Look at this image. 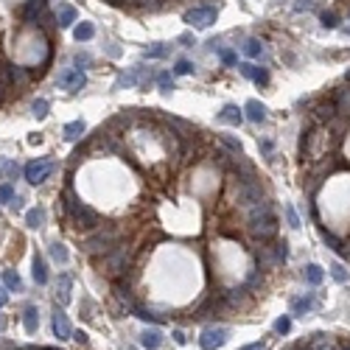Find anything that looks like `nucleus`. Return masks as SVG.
<instances>
[{"label":"nucleus","mask_w":350,"mask_h":350,"mask_svg":"<svg viewBox=\"0 0 350 350\" xmlns=\"http://www.w3.org/2000/svg\"><path fill=\"white\" fill-rule=\"evenodd\" d=\"M244 213H247V227H249L255 241L266 244V241H272V238L278 236V216H275V207H272L269 196L255 202V205Z\"/></svg>","instance_id":"nucleus-1"},{"label":"nucleus","mask_w":350,"mask_h":350,"mask_svg":"<svg viewBox=\"0 0 350 350\" xmlns=\"http://www.w3.org/2000/svg\"><path fill=\"white\" fill-rule=\"evenodd\" d=\"M62 210H65V218L73 224V227H79V230H96L98 227V216L70 191V188H67L65 196H62Z\"/></svg>","instance_id":"nucleus-2"},{"label":"nucleus","mask_w":350,"mask_h":350,"mask_svg":"<svg viewBox=\"0 0 350 350\" xmlns=\"http://www.w3.org/2000/svg\"><path fill=\"white\" fill-rule=\"evenodd\" d=\"M81 247L90 255H109L115 247H118V230L115 227H96L90 230V236L84 238Z\"/></svg>","instance_id":"nucleus-3"},{"label":"nucleus","mask_w":350,"mask_h":350,"mask_svg":"<svg viewBox=\"0 0 350 350\" xmlns=\"http://www.w3.org/2000/svg\"><path fill=\"white\" fill-rule=\"evenodd\" d=\"M182 20H185L188 25H193V28H210V25L218 20V6H213V3H199V6L188 9Z\"/></svg>","instance_id":"nucleus-4"},{"label":"nucleus","mask_w":350,"mask_h":350,"mask_svg":"<svg viewBox=\"0 0 350 350\" xmlns=\"http://www.w3.org/2000/svg\"><path fill=\"white\" fill-rule=\"evenodd\" d=\"M56 171V163L51 157H39V160H31L28 165H25V180L31 182V185H42L45 180H48L51 174Z\"/></svg>","instance_id":"nucleus-5"},{"label":"nucleus","mask_w":350,"mask_h":350,"mask_svg":"<svg viewBox=\"0 0 350 350\" xmlns=\"http://www.w3.org/2000/svg\"><path fill=\"white\" fill-rule=\"evenodd\" d=\"M56 84L62 87L65 93H81L87 84V76L81 67H65V70L56 76Z\"/></svg>","instance_id":"nucleus-6"},{"label":"nucleus","mask_w":350,"mask_h":350,"mask_svg":"<svg viewBox=\"0 0 350 350\" xmlns=\"http://www.w3.org/2000/svg\"><path fill=\"white\" fill-rule=\"evenodd\" d=\"M227 339H230L227 328H205L202 336H199V347L202 350H218V347L227 344Z\"/></svg>","instance_id":"nucleus-7"},{"label":"nucleus","mask_w":350,"mask_h":350,"mask_svg":"<svg viewBox=\"0 0 350 350\" xmlns=\"http://www.w3.org/2000/svg\"><path fill=\"white\" fill-rule=\"evenodd\" d=\"M51 325H54V333L59 339H73V325H70V320H67V314H62L59 308H56V314H54V320H51Z\"/></svg>","instance_id":"nucleus-8"},{"label":"nucleus","mask_w":350,"mask_h":350,"mask_svg":"<svg viewBox=\"0 0 350 350\" xmlns=\"http://www.w3.org/2000/svg\"><path fill=\"white\" fill-rule=\"evenodd\" d=\"M222 123H230V126H238V123L244 121V109H238L236 104H224L222 107V112L216 115Z\"/></svg>","instance_id":"nucleus-9"},{"label":"nucleus","mask_w":350,"mask_h":350,"mask_svg":"<svg viewBox=\"0 0 350 350\" xmlns=\"http://www.w3.org/2000/svg\"><path fill=\"white\" fill-rule=\"evenodd\" d=\"M244 118H247V121H252V123H264L266 121V107L252 98V101L244 104Z\"/></svg>","instance_id":"nucleus-10"},{"label":"nucleus","mask_w":350,"mask_h":350,"mask_svg":"<svg viewBox=\"0 0 350 350\" xmlns=\"http://www.w3.org/2000/svg\"><path fill=\"white\" fill-rule=\"evenodd\" d=\"M314 308H317V297L314 294H305V297L291 300V314L294 317H305L308 311H314Z\"/></svg>","instance_id":"nucleus-11"},{"label":"nucleus","mask_w":350,"mask_h":350,"mask_svg":"<svg viewBox=\"0 0 350 350\" xmlns=\"http://www.w3.org/2000/svg\"><path fill=\"white\" fill-rule=\"evenodd\" d=\"M84 132H87L84 121H70V123H65V129H62V138H65L67 143H76Z\"/></svg>","instance_id":"nucleus-12"},{"label":"nucleus","mask_w":350,"mask_h":350,"mask_svg":"<svg viewBox=\"0 0 350 350\" xmlns=\"http://www.w3.org/2000/svg\"><path fill=\"white\" fill-rule=\"evenodd\" d=\"M320 236H322V241H325V244H328V247H331V249H333V252H336V255H344V258H347V255H350V249H344V244L339 241L336 236H333L331 230L320 227Z\"/></svg>","instance_id":"nucleus-13"},{"label":"nucleus","mask_w":350,"mask_h":350,"mask_svg":"<svg viewBox=\"0 0 350 350\" xmlns=\"http://www.w3.org/2000/svg\"><path fill=\"white\" fill-rule=\"evenodd\" d=\"M70 286H73V278L70 275H62L59 283H56V300H59V305L70 302Z\"/></svg>","instance_id":"nucleus-14"},{"label":"nucleus","mask_w":350,"mask_h":350,"mask_svg":"<svg viewBox=\"0 0 350 350\" xmlns=\"http://www.w3.org/2000/svg\"><path fill=\"white\" fill-rule=\"evenodd\" d=\"M140 344H143L146 350H157L160 344H163V333H160L157 328H151V331H143V336H140Z\"/></svg>","instance_id":"nucleus-15"},{"label":"nucleus","mask_w":350,"mask_h":350,"mask_svg":"<svg viewBox=\"0 0 350 350\" xmlns=\"http://www.w3.org/2000/svg\"><path fill=\"white\" fill-rule=\"evenodd\" d=\"M34 280H36V286H45L48 283V266H45V260H42V255H34Z\"/></svg>","instance_id":"nucleus-16"},{"label":"nucleus","mask_w":350,"mask_h":350,"mask_svg":"<svg viewBox=\"0 0 350 350\" xmlns=\"http://www.w3.org/2000/svg\"><path fill=\"white\" fill-rule=\"evenodd\" d=\"M73 36H76V42H90L93 36H96V25L93 23H79L76 31H73Z\"/></svg>","instance_id":"nucleus-17"},{"label":"nucleus","mask_w":350,"mask_h":350,"mask_svg":"<svg viewBox=\"0 0 350 350\" xmlns=\"http://www.w3.org/2000/svg\"><path fill=\"white\" fill-rule=\"evenodd\" d=\"M25 224L28 227H42L45 224V207H31V210H25Z\"/></svg>","instance_id":"nucleus-18"},{"label":"nucleus","mask_w":350,"mask_h":350,"mask_svg":"<svg viewBox=\"0 0 350 350\" xmlns=\"http://www.w3.org/2000/svg\"><path fill=\"white\" fill-rule=\"evenodd\" d=\"M322 278H325L322 266H317V264H308V266H305V283H308V286H320Z\"/></svg>","instance_id":"nucleus-19"},{"label":"nucleus","mask_w":350,"mask_h":350,"mask_svg":"<svg viewBox=\"0 0 350 350\" xmlns=\"http://www.w3.org/2000/svg\"><path fill=\"white\" fill-rule=\"evenodd\" d=\"M168 45L165 42H154V45H149V48L143 51V56L146 59H165V56H168Z\"/></svg>","instance_id":"nucleus-20"},{"label":"nucleus","mask_w":350,"mask_h":350,"mask_svg":"<svg viewBox=\"0 0 350 350\" xmlns=\"http://www.w3.org/2000/svg\"><path fill=\"white\" fill-rule=\"evenodd\" d=\"M3 286L12 291H23V280H20V275L14 269H3Z\"/></svg>","instance_id":"nucleus-21"},{"label":"nucleus","mask_w":350,"mask_h":350,"mask_svg":"<svg viewBox=\"0 0 350 350\" xmlns=\"http://www.w3.org/2000/svg\"><path fill=\"white\" fill-rule=\"evenodd\" d=\"M157 90L163 93L165 98L174 93V79H171V73L168 70H163V73H157Z\"/></svg>","instance_id":"nucleus-22"},{"label":"nucleus","mask_w":350,"mask_h":350,"mask_svg":"<svg viewBox=\"0 0 350 350\" xmlns=\"http://www.w3.org/2000/svg\"><path fill=\"white\" fill-rule=\"evenodd\" d=\"M244 54L249 56V59H258L260 54H264V45H260V39H255V36H249V39H244Z\"/></svg>","instance_id":"nucleus-23"},{"label":"nucleus","mask_w":350,"mask_h":350,"mask_svg":"<svg viewBox=\"0 0 350 350\" xmlns=\"http://www.w3.org/2000/svg\"><path fill=\"white\" fill-rule=\"evenodd\" d=\"M76 23V9L73 6H62L59 9V28H70Z\"/></svg>","instance_id":"nucleus-24"},{"label":"nucleus","mask_w":350,"mask_h":350,"mask_svg":"<svg viewBox=\"0 0 350 350\" xmlns=\"http://www.w3.org/2000/svg\"><path fill=\"white\" fill-rule=\"evenodd\" d=\"M23 325L28 333L36 331V325H39V314H36V308H25V314H23Z\"/></svg>","instance_id":"nucleus-25"},{"label":"nucleus","mask_w":350,"mask_h":350,"mask_svg":"<svg viewBox=\"0 0 350 350\" xmlns=\"http://www.w3.org/2000/svg\"><path fill=\"white\" fill-rule=\"evenodd\" d=\"M51 255H54L56 264H67V258H70V255H67V249H65V244H59V241L51 244Z\"/></svg>","instance_id":"nucleus-26"},{"label":"nucleus","mask_w":350,"mask_h":350,"mask_svg":"<svg viewBox=\"0 0 350 350\" xmlns=\"http://www.w3.org/2000/svg\"><path fill=\"white\" fill-rule=\"evenodd\" d=\"M328 269H331V278L336 280V283H347V269H344L339 260H336V264H331Z\"/></svg>","instance_id":"nucleus-27"},{"label":"nucleus","mask_w":350,"mask_h":350,"mask_svg":"<svg viewBox=\"0 0 350 350\" xmlns=\"http://www.w3.org/2000/svg\"><path fill=\"white\" fill-rule=\"evenodd\" d=\"M31 109H34V118H39V121H42L45 115H48V109H51V104L45 101V98H36L34 104H31Z\"/></svg>","instance_id":"nucleus-28"},{"label":"nucleus","mask_w":350,"mask_h":350,"mask_svg":"<svg viewBox=\"0 0 350 350\" xmlns=\"http://www.w3.org/2000/svg\"><path fill=\"white\" fill-rule=\"evenodd\" d=\"M14 196H17V193H14V188L9 185V182H3V185H0V205H12Z\"/></svg>","instance_id":"nucleus-29"},{"label":"nucleus","mask_w":350,"mask_h":350,"mask_svg":"<svg viewBox=\"0 0 350 350\" xmlns=\"http://www.w3.org/2000/svg\"><path fill=\"white\" fill-rule=\"evenodd\" d=\"M135 317H138V320H143V322H154V325H160V322H163V317L151 314V311H146V308H135Z\"/></svg>","instance_id":"nucleus-30"},{"label":"nucleus","mask_w":350,"mask_h":350,"mask_svg":"<svg viewBox=\"0 0 350 350\" xmlns=\"http://www.w3.org/2000/svg\"><path fill=\"white\" fill-rule=\"evenodd\" d=\"M196 67H193V62H188V59H177V65H174V76H188V73H193Z\"/></svg>","instance_id":"nucleus-31"},{"label":"nucleus","mask_w":350,"mask_h":350,"mask_svg":"<svg viewBox=\"0 0 350 350\" xmlns=\"http://www.w3.org/2000/svg\"><path fill=\"white\" fill-rule=\"evenodd\" d=\"M218 138H222V143L227 146V149L233 151V154H236V157H238V154H244V146L238 143V140H233V138H230V135H218Z\"/></svg>","instance_id":"nucleus-32"},{"label":"nucleus","mask_w":350,"mask_h":350,"mask_svg":"<svg viewBox=\"0 0 350 350\" xmlns=\"http://www.w3.org/2000/svg\"><path fill=\"white\" fill-rule=\"evenodd\" d=\"M320 20H322V28H336L339 25V14L336 12H322Z\"/></svg>","instance_id":"nucleus-33"},{"label":"nucleus","mask_w":350,"mask_h":350,"mask_svg":"<svg viewBox=\"0 0 350 350\" xmlns=\"http://www.w3.org/2000/svg\"><path fill=\"white\" fill-rule=\"evenodd\" d=\"M218 59H222V65H238V54L230 48H222L218 51Z\"/></svg>","instance_id":"nucleus-34"},{"label":"nucleus","mask_w":350,"mask_h":350,"mask_svg":"<svg viewBox=\"0 0 350 350\" xmlns=\"http://www.w3.org/2000/svg\"><path fill=\"white\" fill-rule=\"evenodd\" d=\"M291 331V320L289 317H280L278 322H275V333H280V336H286V333Z\"/></svg>","instance_id":"nucleus-35"},{"label":"nucleus","mask_w":350,"mask_h":350,"mask_svg":"<svg viewBox=\"0 0 350 350\" xmlns=\"http://www.w3.org/2000/svg\"><path fill=\"white\" fill-rule=\"evenodd\" d=\"M252 81L255 84H269V73H266V67H255V73H252Z\"/></svg>","instance_id":"nucleus-36"},{"label":"nucleus","mask_w":350,"mask_h":350,"mask_svg":"<svg viewBox=\"0 0 350 350\" xmlns=\"http://www.w3.org/2000/svg\"><path fill=\"white\" fill-rule=\"evenodd\" d=\"M0 174L14 180V177H17V163H12V160H9V163H0Z\"/></svg>","instance_id":"nucleus-37"},{"label":"nucleus","mask_w":350,"mask_h":350,"mask_svg":"<svg viewBox=\"0 0 350 350\" xmlns=\"http://www.w3.org/2000/svg\"><path fill=\"white\" fill-rule=\"evenodd\" d=\"M73 62H76V65L81 67V70H84V67H90V65H93V56H90V54H84V51H79V54L73 56Z\"/></svg>","instance_id":"nucleus-38"},{"label":"nucleus","mask_w":350,"mask_h":350,"mask_svg":"<svg viewBox=\"0 0 350 350\" xmlns=\"http://www.w3.org/2000/svg\"><path fill=\"white\" fill-rule=\"evenodd\" d=\"M283 213H286V222H289V227H300V218H297V213H294V207H291V205H286L283 207Z\"/></svg>","instance_id":"nucleus-39"},{"label":"nucleus","mask_w":350,"mask_h":350,"mask_svg":"<svg viewBox=\"0 0 350 350\" xmlns=\"http://www.w3.org/2000/svg\"><path fill=\"white\" fill-rule=\"evenodd\" d=\"M272 249H275V255H278V260H280V264H283V260L289 258V244H286V241H278Z\"/></svg>","instance_id":"nucleus-40"},{"label":"nucleus","mask_w":350,"mask_h":350,"mask_svg":"<svg viewBox=\"0 0 350 350\" xmlns=\"http://www.w3.org/2000/svg\"><path fill=\"white\" fill-rule=\"evenodd\" d=\"M294 9H297V12H317V3H314V0H297Z\"/></svg>","instance_id":"nucleus-41"},{"label":"nucleus","mask_w":350,"mask_h":350,"mask_svg":"<svg viewBox=\"0 0 350 350\" xmlns=\"http://www.w3.org/2000/svg\"><path fill=\"white\" fill-rule=\"evenodd\" d=\"M238 70H241V76H244V79H252L255 65H249V62H244V65H238Z\"/></svg>","instance_id":"nucleus-42"},{"label":"nucleus","mask_w":350,"mask_h":350,"mask_svg":"<svg viewBox=\"0 0 350 350\" xmlns=\"http://www.w3.org/2000/svg\"><path fill=\"white\" fill-rule=\"evenodd\" d=\"M207 51H222V36H213V39H207Z\"/></svg>","instance_id":"nucleus-43"},{"label":"nucleus","mask_w":350,"mask_h":350,"mask_svg":"<svg viewBox=\"0 0 350 350\" xmlns=\"http://www.w3.org/2000/svg\"><path fill=\"white\" fill-rule=\"evenodd\" d=\"M177 42H180V45H185V48L196 45V42H193V36H191V34H180V39H177Z\"/></svg>","instance_id":"nucleus-44"},{"label":"nucleus","mask_w":350,"mask_h":350,"mask_svg":"<svg viewBox=\"0 0 350 350\" xmlns=\"http://www.w3.org/2000/svg\"><path fill=\"white\" fill-rule=\"evenodd\" d=\"M73 339H76L79 344H87V333L84 331H73Z\"/></svg>","instance_id":"nucleus-45"},{"label":"nucleus","mask_w":350,"mask_h":350,"mask_svg":"<svg viewBox=\"0 0 350 350\" xmlns=\"http://www.w3.org/2000/svg\"><path fill=\"white\" fill-rule=\"evenodd\" d=\"M241 350H266V344L264 342H252V344H244Z\"/></svg>","instance_id":"nucleus-46"},{"label":"nucleus","mask_w":350,"mask_h":350,"mask_svg":"<svg viewBox=\"0 0 350 350\" xmlns=\"http://www.w3.org/2000/svg\"><path fill=\"white\" fill-rule=\"evenodd\" d=\"M107 54H109V56H112V59H115V56H121V48H118V45H112V42H109V45H107Z\"/></svg>","instance_id":"nucleus-47"},{"label":"nucleus","mask_w":350,"mask_h":350,"mask_svg":"<svg viewBox=\"0 0 350 350\" xmlns=\"http://www.w3.org/2000/svg\"><path fill=\"white\" fill-rule=\"evenodd\" d=\"M174 342H177V344H185V342H188V336H185L182 331H174Z\"/></svg>","instance_id":"nucleus-48"},{"label":"nucleus","mask_w":350,"mask_h":350,"mask_svg":"<svg viewBox=\"0 0 350 350\" xmlns=\"http://www.w3.org/2000/svg\"><path fill=\"white\" fill-rule=\"evenodd\" d=\"M260 151H264V154H272V140H260Z\"/></svg>","instance_id":"nucleus-49"},{"label":"nucleus","mask_w":350,"mask_h":350,"mask_svg":"<svg viewBox=\"0 0 350 350\" xmlns=\"http://www.w3.org/2000/svg\"><path fill=\"white\" fill-rule=\"evenodd\" d=\"M6 300H9V294H6V289H0V305H6Z\"/></svg>","instance_id":"nucleus-50"},{"label":"nucleus","mask_w":350,"mask_h":350,"mask_svg":"<svg viewBox=\"0 0 350 350\" xmlns=\"http://www.w3.org/2000/svg\"><path fill=\"white\" fill-rule=\"evenodd\" d=\"M25 350H51V347H25Z\"/></svg>","instance_id":"nucleus-51"},{"label":"nucleus","mask_w":350,"mask_h":350,"mask_svg":"<svg viewBox=\"0 0 350 350\" xmlns=\"http://www.w3.org/2000/svg\"><path fill=\"white\" fill-rule=\"evenodd\" d=\"M344 34H350V25H347V28H344Z\"/></svg>","instance_id":"nucleus-52"},{"label":"nucleus","mask_w":350,"mask_h":350,"mask_svg":"<svg viewBox=\"0 0 350 350\" xmlns=\"http://www.w3.org/2000/svg\"><path fill=\"white\" fill-rule=\"evenodd\" d=\"M347 79H350V70H347Z\"/></svg>","instance_id":"nucleus-53"}]
</instances>
